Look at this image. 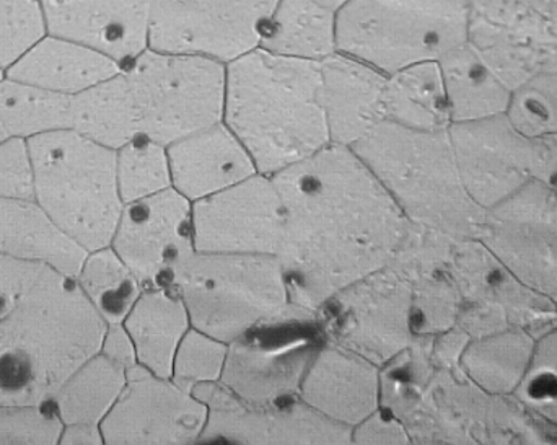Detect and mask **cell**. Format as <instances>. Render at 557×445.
Listing matches in <instances>:
<instances>
[{
    "mask_svg": "<svg viewBox=\"0 0 557 445\" xmlns=\"http://www.w3.org/2000/svg\"><path fill=\"white\" fill-rule=\"evenodd\" d=\"M284 202L278 260L290 302L318 312L389 267L412 222L350 147L327 146L273 175Z\"/></svg>",
    "mask_w": 557,
    "mask_h": 445,
    "instance_id": "1",
    "label": "cell"
},
{
    "mask_svg": "<svg viewBox=\"0 0 557 445\" xmlns=\"http://www.w3.org/2000/svg\"><path fill=\"white\" fill-rule=\"evenodd\" d=\"M107 329L74 277L42 268L0 316V405L51 404Z\"/></svg>",
    "mask_w": 557,
    "mask_h": 445,
    "instance_id": "2",
    "label": "cell"
},
{
    "mask_svg": "<svg viewBox=\"0 0 557 445\" xmlns=\"http://www.w3.org/2000/svg\"><path fill=\"white\" fill-rule=\"evenodd\" d=\"M222 123L258 172L276 175L331 146L320 62L255 49L227 64Z\"/></svg>",
    "mask_w": 557,
    "mask_h": 445,
    "instance_id": "3",
    "label": "cell"
},
{
    "mask_svg": "<svg viewBox=\"0 0 557 445\" xmlns=\"http://www.w3.org/2000/svg\"><path fill=\"white\" fill-rule=\"evenodd\" d=\"M350 149L412 224L457 240L480 237L486 211L461 182L448 129H409L383 120Z\"/></svg>",
    "mask_w": 557,
    "mask_h": 445,
    "instance_id": "4",
    "label": "cell"
},
{
    "mask_svg": "<svg viewBox=\"0 0 557 445\" xmlns=\"http://www.w3.org/2000/svg\"><path fill=\"white\" fill-rule=\"evenodd\" d=\"M33 199L85 250L110 247L123 212L117 153L74 129L26 140Z\"/></svg>",
    "mask_w": 557,
    "mask_h": 445,
    "instance_id": "5",
    "label": "cell"
},
{
    "mask_svg": "<svg viewBox=\"0 0 557 445\" xmlns=\"http://www.w3.org/2000/svg\"><path fill=\"white\" fill-rule=\"evenodd\" d=\"M170 287L182 296L193 329L227 345L294 307L277 255L196 251Z\"/></svg>",
    "mask_w": 557,
    "mask_h": 445,
    "instance_id": "6",
    "label": "cell"
},
{
    "mask_svg": "<svg viewBox=\"0 0 557 445\" xmlns=\"http://www.w3.org/2000/svg\"><path fill=\"white\" fill-rule=\"evenodd\" d=\"M471 0H350L337 12V51L392 74L438 62L468 39Z\"/></svg>",
    "mask_w": 557,
    "mask_h": 445,
    "instance_id": "7",
    "label": "cell"
},
{
    "mask_svg": "<svg viewBox=\"0 0 557 445\" xmlns=\"http://www.w3.org/2000/svg\"><path fill=\"white\" fill-rule=\"evenodd\" d=\"M140 137L170 146L224 118L227 65L205 55L147 48L123 65Z\"/></svg>",
    "mask_w": 557,
    "mask_h": 445,
    "instance_id": "8",
    "label": "cell"
},
{
    "mask_svg": "<svg viewBox=\"0 0 557 445\" xmlns=\"http://www.w3.org/2000/svg\"><path fill=\"white\" fill-rule=\"evenodd\" d=\"M399 420L411 444H549L545 428L512 395L487 394L460 368L435 366Z\"/></svg>",
    "mask_w": 557,
    "mask_h": 445,
    "instance_id": "9",
    "label": "cell"
},
{
    "mask_svg": "<svg viewBox=\"0 0 557 445\" xmlns=\"http://www.w3.org/2000/svg\"><path fill=\"white\" fill-rule=\"evenodd\" d=\"M324 343L318 312L294 306L281 319L228 343L221 384L248 404L295 400Z\"/></svg>",
    "mask_w": 557,
    "mask_h": 445,
    "instance_id": "10",
    "label": "cell"
},
{
    "mask_svg": "<svg viewBox=\"0 0 557 445\" xmlns=\"http://www.w3.org/2000/svg\"><path fill=\"white\" fill-rule=\"evenodd\" d=\"M448 274L461 297L457 326L471 339L510 329L540 336L557 323V304L523 283L480 238L455 240Z\"/></svg>",
    "mask_w": 557,
    "mask_h": 445,
    "instance_id": "11",
    "label": "cell"
},
{
    "mask_svg": "<svg viewBox=\"0 0 557 445\" xmlns=\"http://www.w3.org/2000/svg\"><path fill=\"white\" fill-rule=\"evenodd\" d=\"M467 42L512 91L557 74V0H471Z\"/></svg>",
    "mask_w": 557,
    "mask_h": 445,
    "instance_id": "12",
    "label": "cell"
},
{
    "mask_svg": "<svg viewBox=\"0 0 557 445\" xmlns=\"http://www.w3.org/2000/svg\"><path fill=\"white\" fill-rule=\"evenodd\" d=\"M324 338L373 364H388L412 339L411 287L392 267L337 291L318 309Z\"/></svg>",
    "mask_w": 557,
    "mask_h": 445,
    "instance_id": "13",
    "label": "cell"
},
{
    "mask_svg": "<svg viewBox=\"0 0 557 445\" xmlns=\"http://www.w3.org/2000/svg\"><path fill=\"white\" fill-rule=\"evenodd\" d=\"M278 0H156L149 48L222 64L260 48Z\"/></svg>",
    "mask_w": 557,
    "mask_h": 445,
    "instance_id": "14",
    "label": "cell"
},
{
    "mask_svg": "<svg viewBox=\"0 0 557 445\" xmlns=\"http://www.w3.org/2000/svg\"><path fill=\"white\" fill-rule=\"evenodd\" d=\"M478 238L523 283L557 304V189L533 178L486 212Z\"/></svg>",
    "mask_w": 557,
    "mask_h": 445,
    "instance_id": "15",
    "label": "cell"
},
{
    "mask_svg": "<svg viewBox=\"0 0 557 445\" xmlns=\"http://www.w3.org/2000/svg\"><path fill=\"white\" fill-rule=\"evenodd\" d=\"M111 247L144 289L172 286L196 254L193 202L175 188L126 202Z\"/></svg>",
    "mask_w": 557,
    "mask_h": 445,
    "instance_id": "16",
    "label": "cell"
},
{
    "mask_svg": "<svg viewBox=\"0 0 557 445\" xmlns=\"http://www.w3.org/2000/svg\"><path fill=\"white\" fill-rule=\"evenodd\" d=\"M208 407L172 378L140 364L127 369V384L101 421L104 444H198Z\"/></svg>",
    "mask_w": 557,
    "mask_h": 445,
    "instance_id": "17",
    "label": "cell"
},
{
    "mask_svg": "<svg viewBox=\"0 0 557 445\" xmlns=\"http://www.w3.org/2000/svg\"><path fill=\"white\" fill-rule=\"evenodd\" d=\"M191 392L208 407V424L199 443L350 444L352 430L327 420L300 398L248 404L221 382L199 384Z\"/></svg>",
    "mask_w": 557,
    "mask_h": 445,
    "instance_id": "18",
    "label": "cell"
},
{
    "mask_svg": "<svg viewBox=\"0 0 557 445\" xmlns=\"http://www.w3.org/2000/svg\"><path fill=\"white\" fill-rule=\"evenodd\" d=\"M196 251L278 255L284 202L273 176L257 173L193 202Z\"/></svg>",
    "mask_w": 557,
    "mask_h": 445,
    "instance_id": "19",
    "label": "cell"
},
{
    "mask_svg": "<svg viewBox=\"0 0 557 445\" xmlns=\"http://www.w3.org/2000/svg\"><path fill=\"white\" fill-rule=\"evenodd\" d=\"M461 182L484 211L519 191L533 180L535 140L506 114L448 127Z\"/></svg>",
    "mask_w": 557,
    "mask_h": 445,
    "instance_id": "20",
    "label": "cell"
},
{
    "mask_svg": "<svg viewBox=\"0 0 557 445\" xmlns=\"http://www.w3.org/2000/svg\"><path fill=\"white\" fill-rule=\"evenodd\" d=\"M49 33L84 42L126 65L150 42L156 0H41Z\"/></svg>",
    "mask_w": 557,
    "mask_h": 445,
    "instance_id": "21",
    "label": "cell"
},
{
    "mask_svg": "<svg viewBox=\"0 0 557 445\" xmlns=\"http://www.w3.org/2000/svg\"><path fill=\"white\" fill-rule=\"evenodd\" d=\"M298 398L327 420L352 430L382 407V368L357 353L324 343Z\"/></svg>",
    "mask_w": 557,
    "mask_h": 445,
    "instance_id": "22",
    "label": "cell"
},
{
    "mask_svg": "<svg viewBox=\"0 0 557 445\" xmlns=\"http://www.w3.org/2000/svg\"><path fill=\"white\" fill-rule=\"evenodd\" d=\"M321 100L333 146L352 147L385 120L386 74L346 52L320 62Z\"/></svg>",
    "mask_w": 557,
    "mask_h": 445,
    "instance_id": "23",
    "label": "cell"
},
{
    "mask_svg": "<svg viewBox=\"0 0 557 445\" xmlns=\"http://www.w3.org/2000/svg\"><path fill=\"white\" fill-rule=\"evenodd\" d=\"M172 188L196 202L257 175L250 152L224 123L166 146Z\"/></svg>",
    "mask_w": 557,
    "mask_h": 445,
    "instance_id": "24",
    "label": "cell"
},
{
    "mask_svg": "<svg viewBox=\"0 0 557 445\" xmlns=\"http://www.w3.org/2000/svg\"><path fill=\"white\" fill-rule=\"evenodd\" d=\"M0 254L77 276L87 258L85 250L65 234L33 198H0Z\"/></svg>",
    "mask_w": 557,
    "mask_h": 445,
    "instance_id": "25",
    "label": "cell"
},
{
    "mask_svg": "<svg viewBox=\"0 0 557 445\" xmlns=\"http://www.w3.org/2000/svg\"><path fill=\"white\" fill-rule=\"evenodd\" d=\"M121 69L123 65L114 59L84 42L48 33L7 71V75L54 94L74 97L113 77Z\"/></svg>",
    "mask_w": 557,
    "mask_h": 445,
    "instance_id": "26",
    "label": "cell"
},
{
    "mask_svg": "<svg viewBox=\"0 0 557 445\" xmlns=\"http://www.w3.org/2000/svg\"><path fill=\"white\" fill-rule=\"evenodd\" d=\"M123 323L136 346L137 362L152 374L172 378L180 343L193 326L182 296L173 287L144 289Z\"/></svg>",
    "mask_w": 557,
    "mask_h": 445,
    "instance_id": "27",
    "label": "cell"
},
{
    "mask_svg": "<svg viewBox=\"0 0 557 445\" xmlns=\"http://www.w3.org/2000/svg\"><path fill=\"white\" fill-rule=\"evenodd\" d=\"M451 123L484 120L509 111L513 91L468 42L438 61Z\"/></svg>",
    "mask_w": 557,
    "mask_h": 445,
    "instance_id": "28",
    "label": "cell"
},
{
    "mask_svg": "<svg viewBox=\"0 0 557 445\" xmlns=\"http://www.w3.org/2000/svg\"><path fill=\"white\" fill-rule=\"evenodd\" d=\"M260 48L321 62L337 51V12L317 0H278Z\"/></svg>",
    "mask_w": 557,
    "mask_h": 445,
    "instance_id": "29",
    "label": "cell"
},
{
    "mask_svg": "<svg viewBox=\"0 0 557 445\" xmlns=\"http://www.w3.org/2000/svg\"><path fill=\"white\" fill-rule=\"evenodd\" d=\"M71 129L113 150L140 137L136 104L123 69L71 97Z\"/></svg>",
    "mask_w": 557,
    "mask_h": 445,
    "instance_id": "30",
    "label": "cell"
},
{
    "mask_svg": "<svg viewBox=\"0 0 557 445\" xmlns=\"http://www.w3.org/2000/svg\"><path fill=\"white\" fill-rule=\"evenodd\" d=\"M383 113L386 121L409 129H448L450 108L438 62H421L386 74Z\"/></svg>",
    "mask_w": 557,
    "mask_h": 445,
    "instance_id": "31",
    "label": "cell"
},
{
    "mask_svg": "<svg viewBox=\"0 0 557 445\" xmlns=\"http://www.w3.org/2000/svg\"><path fill=\"white\" fill-rule=\"evenodd\" d=\"M536 338L529 330L510 329L471 339L461 355V372L487 394L512 395L529 368Z\"/></svg>",
    "mask_w": 557,
    "mask_h": 445,
    "instance_id": "32",
    "label": "cell"
},
{
    "mask_svg": "<svg viewBox=\"0 0 557 445\" xmlns=\"http://www.w3.org/2000/svg\"><path fill=\"white\" fill-rule=\"evenodd\" d=\"M126 384V369L98 353L67 379L51 405L64 427H100Z\"/></svg>",
    "mask_w": 557,
    "mask_h": 445,
    "instance_id": "33",
    "label": "cell"
},
{
    "mask_svg": "<svg viewBox=\"0 0 557 445\" xmlns=\"http://www.w3.org/2000/svg\"><path fill=\"white\" fill-rule=\"evenodd\" d=\"M71 129V97L9 77L0 81V143Z\"/></svg>",
    "mask_w": 557,
    "mask_h": 445,
    "instance_id": "34",
    "label": "cell"
},
{
    "mask_svg": "<svg viewBox=\"0 0 557 445\" xmlns=\"http://www.w3.org/2000/svg\"><path fill=\"white\" fill-rule=\"evenodd\" d=\"M75 283L108 325L123 323L144 293L136 274L111 245L88 251Z\"/></svg>",
    "mask_w": 557,
    "mask_h": 445,
    "instance_id": "35",
    "label": "cell"
},
{
    "mask_svg": "<svg viewBox=\"0 0 557 445\" xmlns=\"http://www.w3.org/2000/svg\"><path fill=\"white\" fill-rule=\"evenodd\" d=\"M512 397L557 443V323L536 338L525 375Z\"/></svg>",
    "mask_w": 557,
    "mask_h": 445,
    "instance_id": "36",
    "label": "cell"
},
{
    "mask_svg": "<svg viewBox=\"0 0 557 445\" xmlns=\"http://www.w3.org/2000/svg\"><path fill=\"white\" fill-rule=\"evenodd\" d=\"M116 153L117 185L124 205L172 188L169 150L163 144L137 137Z\"/></svg>",
    "mask_w": 557,
    "mask_h": 445,
    "instance_id": "37",
    "label": "cell"
},
{
    "mask_svg": "<svg viewBox=\"0 0 557 445\" xmlns=\"http://www.w3.org/2000/svg\"><path fill=\"white\" fill-rule=\"evenodd\" d=\"M409 287L414 335H441L457 326L461 297L448 268L418 277L409 283Z\"/></svg>",
    "mask_w": 557,
    "mask_h": 445,
    "instance_id": "38",
    "label": "cell"
},
{
    "mask_svg": "<svg viewBox=\"0 0 557 445\" xmlns=\"http://www.w3.org/2000/svg\"><path fill=\"white\" fill-rule=\"evenodd\" d=\"M48 33L41 0H0V67L9 71Z\"/></svg>",
    "mask_w": 557,
    "mask_h": 445,
    "instance_id": "39",
    "label": "cell"
},
{
    "mask_svg": "<svg viewBox=\"0 0 557 445\" xmlns=\"http://www.w3.org/2000/svg\"><path fill=\"white\" fill-rule=\"evenodd\" d=\"M227 353V343L191 326L180 343L172 379L186 391L199 384L221 382Z\"/></svg>",
    "mask_w": 557,
    "mask_h": 445,
    "instance_id": "40",
    "label": "cell"
},
{
    "mask_svg": "<svg viewBox=\"0 0 557 445\" xmlns=\"http://www.w3.org/2000/svg\"><path fill=\"white\" fill-rule=\"evenodd\" d=\"M507 116L527 136L557 134V74L535 78L513 91Z\"/></svg>",
    "mask_w": 557,
    "mask_h": 445,
    "instance_id": "41",
    "label": "cell"
},
{
    "mask_svg": "<svg viewBox=\"0 0 557 445\" xmlns=\"http://www.w3.org/2000/svg\"><path fill=\"white\" fill-rule=\"evenodd\" d=\"M64 424L48 405H0V444H59Z\"/></svg>",
    "mask_w": 557,
    "mask_h": 445,
    "instance_id": "42",
    "label": "cell"
},
{
    "mask_svg": "<svg viewBox=\"0 0 557 445\" xmlns=\"http://www.w3.org/2000/svg\"><path fill=\"white\" fill-rule=\"evenodd\" d=\"M33 198L32 173L25 140L0 143V198Z\"/></svg>",
    "mask_w": 557,
    "mask_h": 445,
    "instance_id": "43",
    "label": "cell"
},
{
    "mask_svg": "<svg viewBox=\"0 0 557 445\" xmlns=\"http://www.w3.org/2000/svg\"><path fill=\"white\" fill-rule=\"evenodd\" d=\"M350 444H411V440L401 420L380 407L352 428Z\"/></svg>",
    "mask_w": 557,
    "mask_h": 445,
    "instance_id": "44",
    "label": "cell"
},
{
    "mask_svg": "<svg viewBox=\"0 0 557 445\" xmlns=\"http://www.w3.org/2000/svg\"><path fill=\"white\" fill-rule=\"evenodd\" d=\"M42 264L16 260L0 254V316L12 306L13 300L35 283L41 274Z\"/></svg>",
    "mask_w": 557,
    "mask_h": 445,
    "instance_id": "45",
    "label": "cell"
},
{
    "mask_svg": "<svg viewBox=\"0 0 557 445\" xmlns=\"http://www.w3.org/2000/svg\"><path fill=\"white\" fill-rule=\"evenodd\" d=\"M101 355L107 356L116 364L123 366L124 369H131L137 362L136 346L133 338L127 332L124 323H111L104 333L103 343H101Z\"/></svg>",
    "mask_w": 557,
    "mask_h": 445,
    "instance_id": "46",
    "label": "cell"
},
{
    "mask_svg": "<svg viewBox=\"0 0 557 445\" xmlns=\"http://www.w3.org/2000/svg\"><path fill=\"white\" fill-rule=\"evenodd\" d=\"M533 178L557 189V134L533 137Z\"/></svg>",
    "mask_w": 557,
    "mask_h": 445,
    "instance_id": "47",
    "label": "cell"
},
{
    "mask_svg": "<svg viewBox=\"0 0 557 445\" xmlns=\"http://www.w3.org/2000/svg\"><path fill=\"white\" fill-rule=\"evenodd\" d=\"M59 444H104L100 427L65 424Z\"/></svg>",
    "mask_w": 557,
    "mask_h": 445,
    "instance_id": "48",
    "label": "cell"
},
{
    "mask_svg": "<svg viewBox=\"0 0 557 445\" xmlns=\"http://www.w3.org/2000/svg\"><path fill=\"white\" fill-rule=\"evenodd\" d=\"M317 2L323 3V5L330 7L334 12H339L343 7H346L350 0H317Z\"/></svg>",
    "mask_w": 557,
    "mask_h": 445,
    "instance_id": "49",
    "label": "cell"
},
{
    "mask_svg": "<svg viewBox=\"0 0 557 445\" xmlns=\"http://www.w3.org/2000/svg\"><path fill=\"white\" fill-rule=\"evenodd\" d=\"M5 75H7V72L3 71L2 67H0V81H2V78H5Z\"/></svg>",
    "mask_w": 557,
    "mask_h": 445,
    "instance_id": "50",
    "label": "cell"
}]
</instances>
